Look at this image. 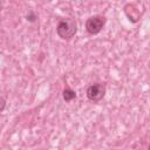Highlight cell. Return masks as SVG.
<instances>
[{"label":"cell","instance_id":"6da1fadb","mask_svg":"<svg viewBox=\"0 0 150 150\" xmlns=\"http://www.w3.org/2000/svg\"><path fill=\"white\" fill-rule=\"evenodd\" d=\"M76 32H77V23L71 18L61 20L59 22V25L56 26V33L63 40L71 39L76 34Z\"/></svg>","mask_w":150,"mask_h":150},{"label":"cell","instance_id":"7a4b0ae2","mask_svg":"<svg viewBox=\"0 0 150 150\" xmlns=\"http://www.w3.org/2000/svg\"><path fill=\"white\" fill-rule=\"evenodd\" d=\"M105 25V18L102 15H94L90 16L86 21V29L89 34H97L102 30L103 26Z\"/></svg>","mask_w":150,"mask_h":150},{"label":"cell","instance_id":"3957f363","mask_svg":"<svg viewBox=\"0 0 150 150\" xmlns=\"http://www.w3.org/2000/svg\"><path fill=\"white\" fill-rule=\"evenodd\" d=\"M105 95V84L104 83H94L87 89V97L93 102L101 101Z\"/></svg>","mask_w":150,"mask_h":150},{"label":"cell","instance_id":"277c9868","mask_svg":"<svg viewBox=\"0 0 150 150\" xmlns=\"http://www.w3.org/2000/svg\"><path fill=\"white\" fill-rule=\"evenodd\" d=\"M62 96H63V100L66 102H70L76 97V93L70 88H66L63 90V93H62Z\"/></svg>","mask_w":150,"mask_h":150},{"label":"cell","instance_id":"5b68a950","mask_svg":"<svg viewBox=\"0 0 150 150\" xmlns=\"http://www.w3.org/2000/svg\"><path fill=\"white\" fill-rule=\"evenodd\" d=\"M26 18H27V20H28L29 22H34V21H36V19H38V16H36V14H35L34 12H29Z\"/></svg>","mask_w":150,"mask_h":150},{"label":"cell","instance_id":"8992f818","mask_svg":"<svg viewBox=\"0 0 150 150\" xmlns=\"http://www.w3.org/2000/svg\"><path fill=\"white\" fill-rule=\"evenodd\" d=\"M5 107H6V101H5V98H2L0 96V111H2L5 109Z\"/></svg>","mask_w":150,"mask_h":150}]
</instances>
